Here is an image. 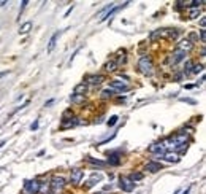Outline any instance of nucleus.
<instances>
[{
	"mask_svg": "<svg viewBox=\"0 0 206 194\" xmlns=\"http://www.w3.org/2000/svg\"><path fill=\"white\" fill-rule=\"evenodd\" d=\"M119 188L122 189V191H125V192H130V191H133L135 183L130 180L128 177H120L119 178Z\"/></svg>",
	"mask_w": 206,
	"mask_h": 194,
	"instance_id": "nucleus-3",
	"label": "nucleus"
},
{
	"mask_svg": "<svg viewBox=\"0 0 206 194\" xmlns=\"http://www.w3.org/2000/svg\"><path fill=\"white\" fill-rule=\"evenodd\" d=\"M200 24H201V27H204V24H206V19H204V18H201V19H200Z\"/></svg>",
	"mask_w": 206,
	"mask_h": 194,
	"instance_id": "nucleus-32",
	"label": "nucleus"
},
{
	"mask_svg": "<svg viewBox=\"0 0 206 194\" xmlns=\"http://www.w3.org/2000/svg\"><path fill=\"white\" fill-rule=\"evenodd\" d=\"M40 189V181H36V180H27L24 183V191L27 194H36Z\"/></svg>",
	"mask_w": 206,
	"mask_h": 194,
	"instance_id": "nucleus-2",
	"label": "nucleus"
},
{
	"mask_svg": "<svg viewBox=\"0 0 206 194\" xmlns=\"http://www.w3.org/2000/svg\"><path fill=\"white\" fill-rule=\"evenodd\" d=\"M162 159H165L166 162H179V154L177 153H166L162 156Z\"/></svg>",
	"mask_w": 206,
	"mask_h": 194,
	"instance_id": "nucleus-11",
	"label": "nucleus"
},
{
	"mask_svg": "<svg viewBox=\"0 0 206 194\" xmlns=\"http://www.w3.org/2000/svg\"><path fill=\"white\" fill-rule=\"evenodd\" d=\"M103 80H105V77H103V75H89L86 78V81H89L90 85H100Z\"/></svg>",
	"mask_w": 206,
	"mask_h": 194,
	"instance_id": "nucleus-12",
	"label": "nucleus"
},
{
	"mask_svg": "<svg viewBox=\"0 0 206 194\" xmlns=\"http://www.w3.org/2000/svg\"><path fill=\"white\" fill-rule=\"evenodd\" d=\"M146 170H149V172H157V170H160L162 169V164L160 162H154V161H151V162H147L146 164V167H144Z\"/></svg>",
	"mask_w": 206,
	"mask_h": 194,
	"instance_id": "nucleus-13",
	"label": "nucleus"
},
{
	"mask_svg": "<svg viewBox=\"0 0 206 194\" xmlns=\"http://www.w3.org/2000/svg\"><path fill=\"white\" fill-rule=\"evenodd\" d=\"M111 89H116V91H119V92H125L127 89H128V85H127V83L125 81H119V80H113V81H111Z\"/></svg>",
	"mask_w": 206,
	"mask_h": 194,
	"instance_id": "nucleus-6",
	"label": "nucleus"
},
{
	"mask_svg": "<svg viewBox=\"0 0 206 194\" xmlns=\"http://www.w3.org/2000/svg\"><path fill=\"white\" fill-rule=\"evenodd\" d=\"M200 40H201V42H204V40H206V32H204V29H201V30H200Z\"/></svg>",
	"mask_w": 206,
	"mask_h": 194,
	"instance_id": "nucleus-28",
	"label": "nucleus"
},
{
	"mask_svg": "<svg viewBox=\"0 0 206 194\" xmlns=\"http://www.w3.org/2000/svg\"><path fill=\"white\" fill-rule=\"evenodd\" d=\"M57 37H59V32H55V34L51 37V40H49V46H48V51H52V49H54L55 42H57Z\"/></svg>",
	"mask_w": 206,
	"mask_h": 194,
	"instance_id": "nucleus-17",
	"label": "nucleus"
},
{
	"mask_svg": "<svg viewBox=\"0 0 206 194\" xmlns=\"http://www.w3.org/2000/svg\"><path fill=\"white\" fill-rule=\"evenodd\" d=\"M138 69L143 75H151L152 73V61L149 56H141L138 61Z\"/></svg>",
	"mask_w": 206,
	"mask_h": 194,
	"instance_id": "nucleus-1",
	"label": "nucleus"
},
{
	"mask_svg": "<svg viewBox=\"0 0 206 194\" xmlns=\"http://www.w3.org/2000/svg\"><path fill=\"white\" fill-rule=\"evenodd\" d=\"M193 48V43L192 42H189V40H181L179 43H177V49L179 51H182V53H187V51H190Z\"/></svg>",
	"mask_w": 206,
	"mask_h": 194,
	"instance_id": "nucleus-9",
	"label": "nucleus"
},
{
	"mask_svg": "<svg viewBox=\"0 0 206 194\" xmlns=\"http://www.w3.org/2000/svg\"><path fill=\"white\" fill-rule=\"evenodd\" d=\"M38 192H41V194H48L49 192V183H40V189H38Z\"/></svg>",
	"mask_w": 206,
	"mask_h": 194,
	"instance_id": "nucleus-20",
	"label": "nucleus"
},
{
	"mask_svg": "<svg viewBox=\"0 0 206 194\" xmlns=\"http://www.w3.org/2000/svg\"><path fill=\"white\" fill-rule=\"evenodd\" d=\"M198 14H200V10H198V8H195V10L190 11V18H196Z\"/></svg>",
	"mask_w": 206,
	"mask_h": 194,
	"instance_id": "nucleus-27",
	"label": "nucleus"
},
{
	"mask_svg": "<svg viewBox=\"0 0 206 194\" xmlns=\"http://www.w3.org/2000/svg\"><path fill=\"white\" fill-rule=\"evenodd\" d=\"M196 37H198V35H196V34H190V35H189V38H187V40H189V42H190V40H195V38H196Z\"/></svg>",
	"mask_w": 206,
	"mask_h": 194,
	"instance_id": "nucleus-30",
	"label": "nucleus"
},
{
	"mask_svg": "<svg viewBox=\"0 0 206 194\" xmlns=\"http://www.w3.org/2000/svg\"><path fill=\"white\" fill-rule=\"evenodd\" d=\"M165 151H166V148H165L163 142H158V143H154L149 146V153H154V154H163Z\"/></svg>",
	"mask_w": 206,
	"mask_h": 194,
	"instance_id": "nucleus-8",
	"label": "nucleus"
},
{
	"mask_svg": "<svg viewBox=\"0 0 206 194\" xmlns=\"http://www.w3.org/2000/svg\"><path fill=\"white\" fill-rule=\"evenodd\" d=\"M70 100H71V104H81V102H84V96H79V94H71Z\"/></svg>",
	"mask_w": 206,
	"mask_h": 194,
	"instance_id": "nucleus-18",
	"label": "nucleus"
},
{
	"mask_svg": "<svg viewBox=\"0 0 206 194\" xmlns=\"http://www.w3.org/2000/svg\"><path fill=\"white\" fill-rule=\"evenodd\" d=\"M25 5H27V0H24V2H22V5H21V10H19V14L24 11V8H25Z\"/></svg>",
	"mask_w": 206,
	"mask_h": 194,
	"instance_id": "nucleus-29",
	"label": "nucleus"
},
{
	"mask_svg": "<svg viewBox=\"0 0 206 194\" xmlns=\"http://www.w3.org/2000/svg\"><path fill=\"white\" fill-rule=\"evenodd\" d=\"M128 178H130V180H132V181L135 183V181H138V180H141V178H143V173H132V175H130Z\"/></svg>",
	"mask_w": 206,
	"mask_h": 194,
	"instance_id": "nucleus-25",
	"label": "nucleus"
},
{
	"mask_svg": "<svg viewBox=\"0 0 206 194\" xmlns=\"http://www.w3.org/2000/svg\"><path fill=\"white\" fill-rule=\"evenodd\" d=\"M30 27H32V22H30V21L24 22V24L21 26V29H19V34H27V32L30 30Z\"/></svg>",
	"mask_w": 206,
	"mask_h": 194,
	"instance_id": "nucleus-19",
	"label": "nucleus"
},
{
	"mask_svg": "<svg viewBox=\"0 0 206 194\" xmlns=\"http://www.w3.org/2000/svg\"><path fill=\"white\" fill-rule=\"evenodd\" d=\"M189 191H190V188H187V189H185V191H184L182 194H189Z\"/></svg>",
	"mask_w": 206,
	"mask_h": 194,
	"instance_id": "nucleus-33",
	"label": "nucleus"
},
{
	"mask_svg": "<svg viewBox=\"0 0 206 194\" xmlns=\"http://www.w3.org/2000/svg\"><path fill=\"white\" fill-rule=\"evenodd\" d=\"M86 92H87V85H86V83H81V85H78L76 88H74V94H79V96H84V94H86Z\"/></svg>",
	"mask_w": 206,
	"mask_h": 194,
	"instance_id": "nucleus-14",
	"label": "nucleus"
},
{
	"mask_svg": "<svg viewBox=\"0 0 206 194\" xmlns=\"http://www.w3.org/2000/svg\"><path fill=\"white\" fill-rule=\"evenodd\" d=\"M36 127H38V121H35V123H33V124L30 126V129H32V131H35Z\"/></svg>",
	"mask_w": 206,
	"mask_h": 194,
	"instance_id": "nucleus-31",
	"label": "nucleus"
},
{
	"mask_svg": "<svg viewBox=\"0 0 206 194\" xmlns=\"http://www.w3.org/2000/svg\"><path fill=\"white\" fill-rule=\"evenodd\" d=\"M51 189H52V192H59L63 186H65V180L62 178V177H54L52 180H51Z\"/></svg>",
	"mask_w": 206,
	"mask_h": 194,
	"instance_id": "nucleus-4",
	"label": "nucleus"
},
{
	"mask_svg": "<svg viewBox=\"0 0 206 194\" xmlns=\"http://www.w3.org/2000/svg\"><path fill=\"white\" fill-rule=\"evenodd\" d=\"M108 162H109V165H119L120 162H122L120 153H119V151H111V153L108 154Z\"/></svg>",
	"mask_w": 206,
	"mask_h": 194,
	"instance_id": "nucleus-7",
	"label": "nucleus"
},
{
	"mask_svg": "<svg viewBox=\"0 0 206 194\" xmlns=\"http://www.w3.org/2000/svg\"><path fill=\"white\" fill-rule=\"evenodd\" d=\"M113 94H114V91H113V89H105V91H101V97H103V99L113 97Z\"/></svg>",
	"mask_w": 206,
	"mask_h": 194,
	"instance_id": "nucleus-22",
	"label": "nucleus"
},
{
	"mask_svg": "<svg viewBox=\"0 0 206 194\" xmlns=\"http://www.w3.org/2000/svg\"><path fill=\"white\" fill-rule=\"evenodd\" d=\"M100 180H101V175H100V173H93L92 177H90V180L87 181V186H93V184L98 183Z\"/></svg>",
	"mask_w": 206,
	"mask_h": 194,
	"instance_id": "nucleus-15",
	"label": "nucleus"
},
{
	"mask_svg": "<svg viewBox=\"0 0 206 194\" xmlns=\"http://www.w3.org/2000/svg\"><path fill=\"white\" fill-rule=\"evenodd\" d=\"M116 67H117V62L111 61V62H106V64H105V67H103V69H105L106 72H114V70H116Z\"/></svg>",
	"mask_w": 206,
	"mask_h": 194,
	"instance_id": "nucleus-16",
	"label": "nucleus"
},
{
	"mask_svg": "<svg viewBox=\"0 0 206 194\" xmlns=\"http://www.w3.org/2000/svg\"><path fill=\"white\" fill-rule=\"evenodd\" d=\"M95 194H103V192H95Z\"/></svg>",
	"mask_w": 206,
	"mask_h": 194,
	"instance_id": "nucleus-35",
	"label": "nucleus"
},
{
	"mask_svg": "<svg viewBox=\"0 0 206 194\" xmlns=\"http://www.w3.org/2000/svg\"><path fill=\"white\" fill-rule=\"evenodd\" d=\"M2 145H5V143H3V142H2V143H0V148H2Z\"/></svg>",
	"mask_w": 206,
	"mask_h": 194,
	"instance_id": "nucleus-34",
	"label": "nucleus"
},
{
	"mask_svg": "<svg viewBox=\"0 0 206 194\" xmlns=\"http://www.w3.org/2000/svg\"><path fill=\"white\" fill-rule=\"evenodd\" d=\"M200 72H203V65H201V64H193L190 73H200Z\"/></svg>",
	"mask_w": 206,
	"mask_h": 194,
	"instance_id": "nucleus-21",
	"label": "nucleus"
},
{
	"mask_svg": "<svg viewBox=\"0 0 206 194\" xmlns=\"http://www.w3.org/2000/svg\"><path fill=\"white\" fill-rule=\"evenodd\" d=\"M86 161H87V162H90V164H97V165H105V162H103V161H100V159H92L90 156H87V158H86Z\"/></svg>",
	"mask_w": 206,
	"mask_h": 194,
	"instance_id": "nucleus-23",
	"label": "nucleus"
},
{
	"mask_svg": "<svg viewBox=\"0 0 206 194\" xmlns=\"http://www.w3.org/2000/svg\"><path fill=\"white\" fill-rule=\"evenodd\" d=\"M192 65H193V62H192V61H187V62H185V65H184V73H185V75H187V73H190Z\"/></svg>",
	"mask_w": 206,
	"mask_h": 194,
	"instance_id": "nucleus-24",
	"label": "nucleus"
},
{
	"mask_svg": "<svg viewBox=\"0 0 206 194\" xmlns=\"http://www.w3.org/2000/svg\"><path fill=\"white\" fill-rule=\"evenodd\" d=\"M182 59H185V53L176 49V51L171 54V56H170V59H168V64H170V65H176V64L181 62Z\"/></svg>",
	"mask_w": 206,
	"mask_h": 194,
	"instance_id": "nucleus-5",
	"label": "nucleus"
},
{
	"mask_svg": "<svg viewBox=\"0 0 206 194\" xmlns=\"http://www.w3.org/2000/svg\"><path fill=\"white\" fill-rule=\"evenodd\" d=\"M117 119H119V118H117L116 115H114V116H111V118L108 119V126H114V124L117 123Z\"/></svg>",
	"mask_w": 206,
	"mask_h": 194,
	"instance_id": "nucleus-26",
	"label": "nucleus"
},
{
	"mask_svg": "<svg viewBox=\"0 0 206 194\" xmlns=\"http://www.w3.org/2000/svg\"><path fill=\"white\" fill-rule=\"evenodd\" d=\"M82 177H84V172H82L81 169H73V170H71V183L78 184V183L82 180Z\"/></svg>",
	"mask_w": 206,
	"mask_h": 194,
	"instance_id": "nucleus-10",
	"label": "nucleus"
}]
</instances>
